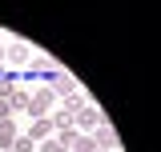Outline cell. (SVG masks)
Returning a JSON list of instances; mask_svg holds the SVG:
<instances>
[{"label": "cell", "mask_w": 161, "mask_h": 152, "mask_svg": "<svg viewBox=\"0 0 161 152\" xmlns=\"http://www.w3.org/2000/svg\"><path fill=\"white\" fill-rule=\"evenodd\" d=\"M53 104H57V96H53V88L44 84V88H36V92H32V100H28L24 116H28V120H44V116L53 112Z\"/></svg>", "instance_id": "6da1fadb"}, {"label": "cell", "mask_w": 161, "mask_h": 152, "mask_svg": "<svg viewBox=\"0 0 161 152\" xmlns=\"http://www.w3.org/2000/svg\"><path fill=\"white\" fill-rule=\"evenodd\" d=\"M57 60H48V56H40V52H32V60H28V76H36V80H44V84H53L57 80Z\"/></svg>", "instance_id": "7a4b0ae2"}, {"label": "cell", "mask_w": 161, "mask_h": 152, "mask_svg": "<svg viewBox=\"0 0 161 152\" xmlns=\"http://www.w3.org/2000/svg\"><path fill=\"white\" fill-rule=\"evenodd\" d=\"M89 136H93V144H97L101 152H117V148H121V136H117V128H113L109 120H105V124H97Z\"/></svg>", "instance_id": "3957f363"}, {"label": "cell", "mask_w": 161, "mask_h": 152, "mask_svg": "<svg viewBox=\"0 0 161 152\" xmlns=\"http://www.w3.org/2000/svg\"><path fill=\"white\" fill-rule=\"evenodd\" d=\"M48 88H53V96H57V100H69V96H77V92H80V88H77V76L64 72V68L57 72V80H53Z\"/></svg>", "instance_id": "277c9868"}, {"label": "cell", "mask_w": 161, "mask_h": 152, "mask_svg": "<svg viewBox=\"0 0 161 152\" xmlns=\"http://www.w3.org/2000/svg\"><path fill=\"white\" fill-rule=\"evenodd\" d=\"M4 60H8L12 68H20V64L32 60V48H28L24 40H8V44H4Z\"/></svg>", "instance_id": "5b68a950"}, {"label": "cell", "mask_w": 161, "mask_h": 152, "mask_svg": "<svg viewBox=\"0 0 161 152\" xmlns=\"http://www.w3.org/2000/svg\"><path fill=\"white\" fill-rule=\"evenodd\" d=\"M97 124H105V112H101L97 104H85L77 112V132H93Z\"/></svg>", "instance_id": "8992f818"}, {"label": "cell", "mask_w": 161, "mask_h": 152, "mask_svg": "<svg viewBox=\"0 0 161 152\" xmlns=\"http://www.w3.org/2000/svg\"><path fill=\"white\" fill-rule=\"evenodd\" d=\"M28 140H32V144H44V140H48V136H57L53 132V120H48V116H44V120H32V124H28Z\"/></svg>", "instance_id": "52a82bcc"}, {"label": "cell", "mask_w": 161, "mask_h": 152, "mask_svg": "<svg viewBox=\"0 0 161 152\" xmlns=\"http://www.w3.org/2000/svg\"><path fill=\"white\" fill-rule=\"evenodd\" d=\"M48 120H53V132H73V128H77V116L64 112V108H53Z\"/></svg>", "instance_id": "ba28073f"}, {"label": "cell", "mask_w": 161, "mask_h": 152, "mask_svg": "<svg viewBox=\"0 0 161 152\" xmlns=\"http://www.w3.org/2000/svg\"><path fill=\"white\" fill-rule=\"evenodd\" d=\"M69 152H97V144H93V136H89V132H73Z\"/></svg>", "instance_id": "9c48e42d"}, {"label": "cell", "mask_w": 161, "mask_h": 152, "mask_svg": "<svg viewBox=\"0 0 161 152\" xmlns=\"http://www.w3.org/2000/svg\"><path fill=\"white\" fill-rule=\"evenodd\" d=\"M12 140H16V120H0V152L12 148Z\"/></svg>", "instance_id": "30bf717a"}, {"label": "cell", "mask_w": 161, "mask_h": 152, "mask_svg": "<svg viewBox=\"0 0 161 152\" xmlns=\"http://www.w3.org/2000/svg\"><path fill=\"white\" fill-rule=\"evenodd\" d=\"M28 100H32V92H28V88H20V84L12 88V96H8V104H12V112H16V108L24 112V108H28Z\"/></svg>", "instance_id": "8fae6325"}, {"label": "cell", "mask_w": 161, "mask_h": 152, "mask_svg": "<svg viewBox=\"0 0 161 152\" xmlns=\"http://www.w3.org/2000/svg\"><path fill=\"white\" fill-rule=\"evenodd\" d=\"M36 152H69V148H64V144H60L57 136H48V140H44V144H36Z\"/></svg>", "instance_id": "7c38bea8"}, {"label": "cell", "mask_w": 161, "mask_h": 152, "mask_svg": "<svg viewBox=\"0 0 161 152\" xmlns=\"http://www.w3.org/2000/svg\"><path fill=\"white\" fill-rule=\"evenodd\" d=\"M12 152H36V144H32L28 136H16V140H12Z\"/></svg>", "instance_id": "4fadbf2b"}, {"label": "cell", "mask_w": 161, "mask_h": 152, "mask_svg": "<svg viewBox=\"0 0 161 152\" xmlns=\"http://www.w3.org/2000/svg\"><path fill=\"white\" fill-rule=\"evenodd\" d=\"M0 120H12V104H8L4 96H0Z\"/></svg>", "instance_id": "5bb4252c"}, {"label": "cell", "mask_w": 161, "mask_h": 152, "mask_svg": "<svg viewBox=\"0 0 161 152\" xmlns=\"http://www.w3.org/2000/svg\"><path fill=\"white\" fill-rule=\"evenodd\" d=\"M8 152H12V148H8Z\"/></svg>", "instance_id": "9a60e30c"}, {"label": "cell", "mask_w": 161, "mask_h": 152, "mask_svg": "<svg viewBox=\"0 0 161 152\" xmlns=\"http://www.w3.org/2000/svg\"><path fill=\"white\" fill-rule=\"evenodd\" d=\"M97 152H101V148H97Z\"/></svg>", "instance_id": "2e32d148"}]
</instances>
